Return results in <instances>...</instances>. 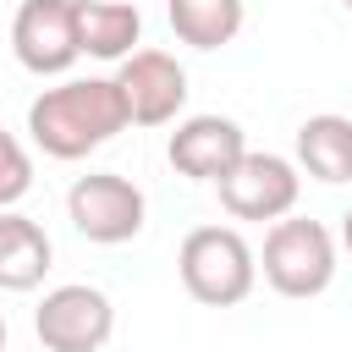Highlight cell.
Returning a JSON list of instances; mask_svg holds the SVG:
<instances>
[{
    "instance_id": "2",
    "label": "cell",
    "mask_w": 352,
    "mask_h": 352,
    "mask_svg": "<svg viewBox=\"0 0 352 352\" xmlns=\"http://www.w3.org/2000/svg\"><path fill=\"white\" fill-rule=\"evenodd\" d=\"M182 286L204 308H231L253 292V248L231 226H192L176 253Z\"/></svg>"
},
{
    "instance_id": "13",
    "label": "cell",
    "mask_w": 352,
    "mask_h": 352,
    "mask_svg": "<svg viewBox=\"0 0 352 352\" xmlns=\"http://www.w3.org/2000/svg\"><path fill=\"white\" fill-rule=\"evenodd\" d=\"M170 28L192 50H220L242 28V0H170Z\"/></svg>"
},
{
    "instance_id": "3",
    "label": "cell",
    "mask_w": 352,
    "mask_h": 352,
    "mask_svg": "<svg viewBox=\"0 0 352 352\" xmlns=\"http://www.w3.org/2000/svg\"><path fill=\"white\" fill-rule=\"evenodd\" d=\"M336 275V242L319 220H275L264 236V280L280 297H314Z\"/></svg>"
},
{
    "instance_id": "17",
    "label": "cell",
    "mask_w": 352,
    "mask_h": 352,
    "mask_svg": "<svg viewBox=\"0 0 352 352\" xmlns=\"http://www.w3.org/2000/svg\"><path fill=\"white\" fill-rule=\"evenodd\" d=\"M346 6H352V0H346Z\"/></svg>"
},
{
    "instance_id": "5",
    "label": "cell",
    "mask_w": 352,
    "mask_h": 352,
    "mask_svg": "<svg viewBox=\"0 0 352 352\" xmlns=\"http://www.w3.org/2000/svg\"><path fill=\"white\" fill-rule=\"evenodd\" d=\"M66 209H72V226L88 242H132L143 231V192L116 170L77 176L72 192H66Z\"/></svg>"
},
{
    "instance_id": "9",
    "label": "cell",
    "mask_w": 352,
    "mask_h": 352,
    "mask_svg": "<svg viewBox=\"0 0 352 352\" xmlns=\"http://www.w3.org/2000/svg\"><path fill=\"white\" fill-rule=\"evenodd\" d=\"M242 126L226 116H187L170 132V165L192 182H220L236 160H242Z\"/></svg>"
},
{
    "instance_id": "14",
    "label": "cell",
    "mask_w": 352,
    "mask_h": 352,
    "mask_svg": "<svg viewBox=\"0 0 352 352\" xmlns=\"http://www.w3.org/2000/svg\"><path fill=\"white\" fill-rule=\"evenodd\" d=\"M28 182H33V160H28V148H22L11 132H0V209L16 204V198L28 192Z\"/></svg>"
},
{
    "instance_id": "6",
    "label": "cell",
    "mask_w": 352,
    "mask_h": 352,
    "mask_svg": "<svg viewBox=\"0 0 352 352\" xmlns=\"http://www.w3.org/2000/svg\"><path fill=\"white\" fill-rule=\"evenodd\" d=\"M220 204L236 220H275L297 204V170L280 154H248L220 176Z\"/></svg>"
},
{
    "instance_id": "1",
    "label": "cell",
    "mask_w": 352,
    "mask_h": 352,
    "mask_svg": "<svg viewBox=\"0 0 352 352\" xmlns=\"http://www.w3.org/2000/svg\"><path fill=\"white\" fill-rule=\"evenodd\" d=\"M126 121L132 116H126V99L116 88V77H77V82L44 88L28 104V132L55 160H82L88 148L116 138Z\"/></svg>"
},
{
    "instance_id": "4",
    "label": "cell",
    "mask_w": 352,
    "mask_h": 352,
    "mask_svg": "<svg viewBox=\"0 0 352 352\" xmlns=\"http://www.w3.org/2000/svg\"><path fill=\"white\" fill-rule=\"evenodd\" d=\"M33 330H38V341L50 352H99L110 341V330H116V308H110V297L99 286L72 280V286L44 292V302L33 314Z\"/></svg>"
},
{
    "instance_id": "10",
    "label": "cell",
    "mask_w": 352,
    "mask_h": 352,
    "mask_svg": "<svg viewBox=\"0 0 352 352\" xmlns=\"http://www.w3.org/2000/svg\"><path fill=\"white\" fill-rule=\"evenodd\" d=\"M72 11H77V44L88 55H99V60L132 55V44L143 33L138 6H126V0H72Z\"/></svg>"
},
{
    "instance_id": "8",
    "label": "cell",
    "mask_w": 352,
    "mask_h": 352,
    "mask_svg": "<svg viewBox=\"0 0 352 352\" xmlns=\"http://www.w3.org/2000/svg\"><path fill=\"white\" fill-rule=\"evenodd\" d=\"M121 99H126V116L138 126H160L182 110L187 99V72L176 66V55L165 50H132L121 60V77H116Z\"/></svg>"
},
{
    "instance_id": "16",
    "label": "cell",
    "mask_w": 352,
    "mask_h": 352,
    "mask_svg": "<svg viewBox=\"0 0 352 352\" xmlns=\"http://www.w3.org/2000/svg\"><path fill=\"white\" fill-rule=\"evenodd\" d=\"M0 346H6V319H0Z\"/></svg>"
},
{
    "instance_id": "7",
    "label": "cell",
    "mask_w": 352,
    "mask_h": 352,
    "mask_svg": "<svg viewBox=\"0 0 352 352\" xmlns=\"http://www.w3.org/2000/svg\"><path fill=\"white\" fill-rule=\"evenodd\" d=\"M11 44L28 72H66L82 55L72 0H22L11 22Z\"/></svg>"
},
{
    "instance_id": "12",
    "label": "cell",
    "mask_w": 352,
    "mask_h": 352,
    "mask_svg": "<svg viewBox=\"0 0 352 352\" xmlns=\"http://www.w3.org/2000/svg\"><path fill=\"white\" fill-rule=\"evenodd\" d=\"M297 160L308 165V176L319 182H346L352 176V121L324 110V116H308L297 126Z\"/></svg>"
},
{
    "instance_id": "15",
    "label": "cell",
    "mask_w": 352,
    "mask_h": 352,
    "mask_svg": "<svg viewBox=\"0 0 352 352\" xmlns=\"http://www.w3.org/2000/svg\"><path fill=\"white\" fill-rule=\"evenodd\" d=\"M341 242H346V253H352V209H346V220H341Z\"/></svg>"
},
{
    "instance_id": "11",
    "label": "cell",
    "mask_w": 352,
    "mask_h": 352,
    "mask_svg": "<svg viewBox=\"0 0 352 352\" xmlns=\"http://www.w3.org/2000/svg\"><path fill=\"white\" fill-rule=\"evenodd\" d=\"M50 270V236L38 220L28 214H6L0 209V286L6 292H28L38 286Z\"/></svg>"
}]
</instances>
